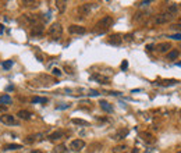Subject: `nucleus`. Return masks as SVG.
Returning a JSON list of instances; mask_svg holds the SVG:
<instances>
[{"label":"nucleus","mask_w":181,"mask_h":153,"mask_svg":"<svg viewBox=\"0 0 181 153\" xmlns=\"http://www.w3.org/2000/svg\"><path fill=\"white\" fill-rule=\"evenodd\" d=\"M31 153H45V152H42L39 149H33V150H31Z\"/></svg>","instance_id":"72a5a7b5"},{"label":"nucleus","mask_w":181,"mask_h":153,"mask_svg":"<svg viewBox=\"0 0 181 153\" xmlns=\"http://www.w3.org/2000/svg\"><path fill=\"white\" fill-rule=\"evenodd\" d=\"M169 38H171V39H174V40H181V33H173Z\"/></svg>","instance_id":"c85d7f7f"},{"label":"nucleus","mask_w":181,"mask_h":153,"mask_svg":"<svg viewBox=\"0 0 181 153\" xmlns=\"http://www.w3.org/2000/svg\"><path fill=\"white\" fill-rule=\"evenodd\" d=\"M31 102L32 103H48V99L46 98H32Z\"/></svg>","instance_id":"a878e982"},{"label":"nucleus","mask_w":181,"mask_h":153,"mask_svg":"<svg viewBox=\"0 0 181 153\" xmlns=\"http://www.w3.org/2000/svg\"><path fill=\"white\" fill-rule=\"evenodd\" d=\"M139 136H141V139H142L144 142H146V143H153V142L156 141L155 135H152L151 132H146V131L139 132Z\"/></svg>","instance_id":"6e6552de"},{"label":"nucleus","mask_w":181,"mask_h":153,"mask_svg":"<svg viewBox=\"0 0 181 153\" xmlns=\"http://www.w3.org/2000/svg\"><path fill=\"white\" fill-rule=\"evenodd\" d=\"M0 123H3L4 125H14V124H17V121L11 114H2L0 116Z\"/></svg>","instance_id":"0eeeda50"},{"label":"nucleus","mask_w":181,"mask_h":153,"mask_svg":"<svg viewBox=\"0 0 181 153\" xmlns=\"http://www.w3.org/2000/svg\"><path fill=\"white\" fill-rule=\"evenodd\" d=\"M43 33V25L42 24H36L31 27V35L32 36H38Z\"/></svg>","instance_id":"ddd939ff"},{"label":"nucleus","mask_w":181,"mask_h":153,"mask_svg":"<svg viewBox=\"0 0 181 153\" xmlns=\"http://www.w3.org/2000/svg\"><path fill=\"white\" fill-rule=\"evenodd\" d=\"M130 152V147L127 146L125 143H120V145H116L113 147V153H128Z\"/></svg>","instance_id":"4468645a"},{"label":"nucleus","mask_w":181,"mask_h":153,"mask_svg":"<svg viewBox=\"0 0 181 153\" xmlns=\"http://www.w3.org/2000/svg\"><path fill=\"white\" fill-rule=\"evenodd\" d=\"M157 84L160 86H173V85H177L178 81L177 79H163V81H159Z\"/></svg>","instance_id":"f3484780"},{"label":"nucleus","mask_w":181,"mask_h":153,"mask_svg":"<svg viewBox=\"0 0 181 153\" xmlns=\"http://www.w3.org/2000/svg\"><path fill=\"white\" fill-rule=\"evenodd\" d=\"M127 66H128V63H127V61L124 60V61H123V64H121V70H125V68H127Z\"/></svg>","instance_id":"2f4dec72"},{"label":"nucleus","mask_w":181,"mask_h":153,"mask_svg":"<svg viewBox=\"0 0 181 153\" xmlns=\"http://www.w3.org/2000/svg\"><path fill=\"white\" fill-rule=\"evenodd\" d=\"M11 98L7 96V95H4V96L0 98V103H3V105H11Z\"/></svg>","instance_id":"393cba45"},{"label":"nucleus","mask_w":181,"mask_h":153,"mask_svg":"<svg viewBox=\"0 0 181 153\" xmlns=\"http://www.w3.org/2000/svg\"><path fill=\"white\" fill-rule=\"evenodd\" d=\"M99 105H100V107H102L105 111H107V113H112V111H113V107H112L110 105H109V103L106 102V100H100Z\"/></svg>","instance_id":"412c9836"},{"label":"nucleus","mask_w":181,"mask_h":153,"mask_svg":"<svg viewBox=\"0 0 181 153\" xmlns=\"http://www.w3.org/2000/svg\"><path fill=\"white\" fill-rule=\"evenodd\" d=\"M61 33H63V27H61V24H59V22H53V24L49 27V35H50L52 38H54V39H59L61 36Z\"/></svg>","instance_id":"7ed1b4c3"},{"label":"nucleus","mask_w":181,"mask_h":153,"mask_svg":"<svg viewBox=\"0 0 181 153\" xmlns=\"http://www.w3.org/2000/svg\"><path fill=\"white\" fill-rule=\"evenodd\" d=\"M56 6H57L59 11H60V13H64V11H66L67 3H66V2H60V0H57V2H56Z\"/></svg>","instance_id":"5701e85b"},{"label":"nucleus","mask_w":181,"mask_h":153,"mask_svg":"<svg viewBox=\"0 0 181 153\" xmlns=\"http://www.w3.org/2000/svg\"><path fill=\"white\" fill-rule=\"evenodd\" d=\"M21 145H17V143H7V145H3V150H18L21 149Z\"/></svg>","instance_id":"aec40b11"},{"label":"nucleus","mask_w":181,"mask_h":153,"mask_svg":"<svg viewBox=\"0 0 181 153\" xmlns=\"http://www.w3.org/2000/svg\"><path fill=\"white\" fill-rule=\"evenodd\" d=\"M148 4H151V2H141L138 3V6H148Z\"/></svg>","instance_id":"473e14b6"},{"label":"nucleus","mask_w":181,"mask_h":153,"mask_svg":"<svg viewBox=\"0 0 181 153\" xmlns=\"http://www.w3.org/2000/svg\"><path fill=\"white\" fill-rule=\"evenodd\" d=\"M180 7H181V3H180Z\"/></svg>","instance_id":"ea45409f"},{"label":"nucleus","mask_w":181,"mask_h":153,"mask_svg":"<svg viewBox=\"0 0 181 153\" xmlns=\"http://www.w3.org/2000/svg\"><path fill=\"white\" fill-rule=\"evenodd\" d=\"M17 116H18V118H21V120H29L31 118V111H28V110H20L17 113Z\"/></svg>","instance_id":"a211bd4d"},{"label":"nucleus","mask_w":181,"mask_h":153,"mask_svg":"<svg viewBox=\"0 0 181 153\" xmlns=\"http://www.w3.org/2000/svg\"><path fill=\"white\" fill-rule=\"evenodd\" d=\"M13 66V61H4V63H3V67H4V68H10V67H11Z\"/></svg>","instance_id":"7c9ffc66"},{"label":"nucleus","mask_w":181,"mask_h":153,"mask_svg":"<svg viewBox=\"0 0 181 153\" xmlns=\"http://www.w3.org/2000/svg\"><path fill=\"white\" fill-rule=\"evenodd\" d=\"M177 153H181V150H178V152H177Z\"/></svg>","instance_id":"4c0bfd02"},{"label":"nucleus","mask_w":181,"mask_h":153,"mask_svg":"<svg viewBox=\"0 0 181 153\" xmlns=\"http://www.w3.org/2000/svg\"><path fill=\"white\" fill-rule=\"evenodd\" d=\"M127 135H128V129L127 128H120V129H117L116 134L113 135V139H114V141H121V139H124Z\"/></svg>","instance_id":"1a4fd4ad"},{"label":"nucleus","mask_w":181,"mask_h":153,"mask_svg":"<svg viewBox=\"0 0 181 153\" xmlns=\"http://www.w3.org/2000/svg\"><path fill=\"white\" fill-rule=\"evenodd\" d=\"M180 20H181V15H180Z\"/></svg>","instance_id":"58836bf2"},{"label":"nucleus","mask_w":181,"mask_h":153,"mask_svg":"<svg viewBox=\"0 0 181 153\" xmlns=\"http://www.w3.org/2000/svg\"><path fill=\"white\" fill-rule=\"evenodd\" d=\"M64 131H61V129H57V131H54V132H52L50 135H49V141H59V139H61V138H64Z\"/></svg>","instance_id":"9b49d317"},{"label":"nucleus","mask_w":181,"mask_h":153,"mask_svg":"<svg viewBox=\"0 0 181 153\" xmlns=\"http://www.w3.org/2000/svg\"><path fill=\"white\" fill-rule=\"evenodd\" d=\"M170 49H171V43L170 42H162L156 46V50L160 52V53H167Z\"/></svg>","instance_id":"f8f14e48"},{"label":"nucleus","mask_w":181,"mask_h":153,"mask_svg":"<svg viewBox=\"0 0 181 153\" xmlns=\"http://www.w3.org/2000/svg\"><path fill=\"white\" fill-rule=\"evenodd\" d=\"M95 7V3H85V4H81V6L78 7V14L82 15V17H85V15H89L90 10Z\"/></svg>","instance_id":"20e7f679"},{"label":"nucleus","mask_w":181,"mask_h":153,"mask_svg":"<svg viewBox=\"0 0 181 153\" xmlns=\"http://www.w3.org/2000/svg\"><path fill=\"white\" fill-rule=\"evenodd\" d=\"M110 45L113 46H120L123 43V39H121V36L118 33H114V35H110L109 36V40H107Z\"/></svg>","instance_id":"9d476101"},{"label":"nucleus","mask_w":181,"mask_h":153,"mask_svg":"<svg viewBox=\"0 0 181 153\" xmlns=\"http://www.w3.org/2000/svg\"><path fill=\"white\" fill-rule=\"evenodd\" d=\"M92 79H96L99 84L102 85H106V84H110V79L107 78V77H105V75H100V74H94L92 75Z\"/></svg>","instance_id":"2eb2a0df"},{"label":"nucleus","mask_w":181,"mask_h":153,"mask_svg":"<svg viewBox=\"0 0 181 153\" xmlns=\"http://www.w3.org/2000/svg\"><path fill=\"white\" fill-rule=\"evenodd\" d=\"M170 28H171L173 31H175V32H181V22L180 24H173Z\"/></svg>","instance_id":"cd10ccee"},{"label":"nucleus","mask_w":181,"mask_h":153,"mask_svg":"<svg viewBox=\"0 0 181 153\" xmlns=\"http://www.w3.org/2000/svg\"><path fill=\"white\" fill-rule=\"evenodd\" d=\"M178 56H180V52L178 50H171V52H169V53H167V60H175V59H178Z\"/></svg>","instance_id":"4be33fe9"},{"label":"nucleus","mask_w":181,"mask_h":153,"mask_svg":"<svg viewBox=\"0 0 181 153\" xmlns=\"http://www.w3.org/2000/svg\"><path fill=\"white\" fill-rule=\"evenodd\" d=\"M67 152V146L64 143H60L57 145V146H54L53 150H52V153H66Z\"/></svg>","instance_id":"6ab92c4d"},{"label":"nucleus","mask_w":181,"mask_h":153,"mask_svg":"<svg viewBox=\"0 0 181 153\" xmlns=\"http://www.w3.org/2000/svg\"><path fill=\"white\" fill-rule=\"evenodd\" d=\"M6 106H4V105H0V111H6Z\"/></svg>","instance_id":"f704fd0d"},{"label":"nucleus","mask_w":181,"mask_h":153,"mask_svg":"<svg viewBox=\"0 0 181 153\" xmlns=\"http://www.w3.org/2000/svg\"><path fill=\"white\" fill-rule=\"evenodd\" d=\"M113 25V18L110 17V15H106V17L100 18L99 21L96 22V25H95L94 28V32L95 33H105L106 31H109V28Z\"/></svg>","instance_id":"f257e3e1"},{"label":"nucleus","mask_w":181,"mask_h":153,"mask_svg":"<svg viewBox=\"0 0 181 153\" xmlns=\"http://www.w3.org/2000/svg\"><path fill=\"white\" fill-rule=\"evenodd\" d=\"M84 147H85V142L82 141V139H74V141H71V143H70V149H71L72 152H81Z\"/></svg>","instance_id":"39448f33"},{"label":"nucleus","mask_w":181,"mask_h":153,"mask_svg":"<svg viewBox=\"0 0 181 153\" xmlns=\"http://www.w3.org/2000/svg\"><path fill=\"white\" fill-rule=\"evenodd\" d=\"M68 32L72 33V35H84V33L87 32V29H85V27H82V25L72 24L68 27Z\"/></svg>","instance_id":"423d86ee"},{"label":"nucleus","mask_w":181,"mask_h":153,"mask_svg":"<svg viewBox=\"0 0 181 153\" xmlns=\"http://www.w3.org/2000/svg\"><path fill=\"white\" fill-rule=\"evenodd\" d=\"M180 48H181V45H180Z\"/></svg>","instance_id":"a19ab883"},{"label":"nucleus","mask_w":181,"mask_h":153,"mask_svg":"<svg viewBox=\"0 0 181 153\" xmlns=\"http://www.w3.org/2000/svg\"><path fill=\"white\" fill-rule=\"evenodd\" d=\"M71 123L72 124H77V125H89V123L88 121H85V120H79V118H72L71 120Z\"/></svg>","instance_id":"b1692460"},{"label":"nucleus","mask_w":181,"mask_h":153,"mask_svg":"<svg viewBox=\"0 0 181 153\" xmlns=\"http://www.w3.org/2000/svg\"><path fill=\"white\" fill-rule=\"evenodd\" d=\"M24 4L28 7H38L40 4V2H36V0H33V2H24Z\"/></svg>","instance_id":"bb28decb"},{"label":"nucleus","mask_w":181,"mask_h":153,"mask_svg":"<svg viewBox=\"0 0 181 153\" xmlns=\"http://www.w3.org/2000/svg\"><path fill=\"white\" fill-rule=\"evenodd\" d=\"M0 33H3V24H0Z\"/></svg>","instance_id":"c9c22d12"},{"label":"nucleus","mask_w":181,"mask_h":153,"mask_svg":"<svg viewBox=\"0 0 181 153\" xmlns=\"http://www.w3.org/2000/svg\"><path fill=\"white\" fill-rule=\"evenodd\" d=\"M174 18V15H171L169 11H164L163 13H160V14H157V15H155V18H153V24H156V25H163V24H167V22H170Z\"/></svg>","instance_id":"f03ea898"},{"label":"nucleus","mask_w":181,"mask_h":153,"mask_svg":"<svg viewBox=\"0 0 181 153\" xmlns=\"http://www.w3.org/2000/svg\"><path fill=\"white\" fill-rule=\"evenodd\" d=\"M43 138V134H33V135H29L25 138V143H33L36 141H40Z\"/></svg>","instance_id":"dca6fc26"},{"label":"nucleus","mask_w":181,"mask_h":153,"mask_svg":"<svg viewBox=\"0 0 181 153\" xmlns=\"http://www.w3.org/2000/svg\"><path fill=\"white\" fill-rule=\"evenodd\" d=\"M52 72H53L56 77H60V75H61V71L59 68H53V70H52Z\"/></svg>","instance_id":"c756f323"},{"label":"nucleus","mask_w":181,"mask_h":153,"mask_svg":"<svg viewBox=\"0 0 181 153\" xmlns=\"http://www.w3.org/2000/svg\"><path fill=\"white\" fill-rule=\"evenodd\" d=\"M133 153H138V149H134V150H133Z\"/></svg>","instance_id":"e433bc0d"}]
</instances>
